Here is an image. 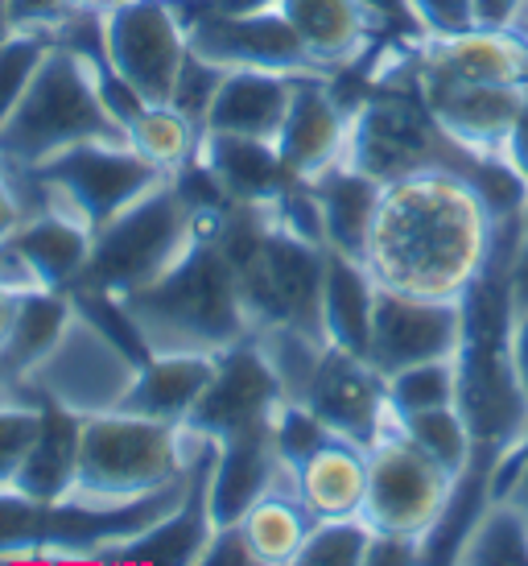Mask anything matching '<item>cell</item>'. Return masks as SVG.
Here are the masks:
<instances>
[{"label":"cell","instance_id":"obj_1","mask_svg":"<svg viewBox=\"0 0 528 566\" xmlns=\"http://www.w3.org/2000/svg\"><path fill=\"white\" fill-rule=\"evenodd\" d=\"M496 232V207L471 174L437 166L384 182L363 265L384 290L466 302L487 277Z\"/></svg>","mask_w":528,"mask_h":566},{"label":"cell","instance_id":"obj_2","mask_svg":"<svg viewBox=\"0 0 528 566\" xmlns=\"http://www.w3.org/2000/svg\"><path fill=\"white\" fill-rule=\"evenodd\" d=\"M228 199L211 187L199 161H190L182 174L157 182L149 195L125 207L116 220L95 232L92 261L75 294H104V298H128L157 277H166L190 244L207 232L211 211Z\"/></svg>","mask_w":528,"mask_h":566},{"label":"cell","instance_id":"obj_3","mask_svg":"<svg viewBox=\"0 0 528 566\" xmlns=\"http://www.w3.org/2000/svg\"><path fill=\"white\" fill-rule=\"evenodd\" d=\"M125 311L128 327L149 352H202L223 356L228 347L252 339L240 273L223 256L211 232H202L178 265L128 298H112Z\"/></svg>","mask_w":528,"mask_h":566},{"label":"cell","instance_id":"obj_4","mask_svg":"<svg viewBox=\"0 0 528 566\" xmlns=\"http://www.w3.org/2000/svg\"><path fill=\"white\" fill-rule=\"evenodd\" d=\"M215 447L190 426L157 422L133 409H108L83 418L78 430L75 484L63 504L112 513L137 501H149L161 488L178 484Z\"/></svg>","mask_w":528,"mask_h":566},{"label":"cell","instance_id":"obj_5","mask_svg":"<svg viewBox=\"0 0 528 566\" xmlns=\"http://www.w3.org/2000/svg\"><path fill=\"white\" fill-rule=\"evenodd\" d=\"M116 137H125V128L95 87L87 54L54 46L25 99L9 116V125L0 128V166L38 170L75 145L116 142Z\"/></svg>","mask_w":528,"mask_h":566},{"label":"cell","instance_id":"obj_6","mask_svg":"<svg viewBox=\"0 0 528 566\" xmlns=\"http://www.w3.org/2000/svg\"><path fill=\"white\" fill-rule=\"evenodd\" d=\"M140 360L145 356L99 318L92 302L75 298V315L59 335V344L33 364V373L21 380L17 397L71 409L78 418L108 413V409L125 406Z\"/></svg>","mask_w":528,"mask_h":566},{"label":"cell","instance_id":"obj_7","mask_svg":"<svg viewBox=\"0 0 528 566\" xmlns=\"http://www.w3.org/2000/svg\"><path fill=\"white\" fill-rule=\"evenodd\" d=\"M347 161L356 170L372 174L376 182H397V178L437 170V166L475 174L479 166V158H471L442 137V128L425 112L421 95L404 92H380L359 99L356 116H351Z\"/></svg>","mask_w":528,"mask_h":566},{"label":"cell","instance_id":"obj_8","mask_svg":"<svg viewBox=\"0 0 528 566\" xmlns=\"http://www.w3.org/2000/svg\"><path fill=\"white\" fill-rule=\"evenodd\" d=\"M99 21H104V63L145 104H170L173 83L190 59L182 0H120L104 9Z\"/></svg>","mask_w":528,"mask_h":566},{"label":"cell","instance_id":"obj_9","mask_svg":"<svg viewBox=\"0 0 528 566\" xmlns=\"http://www.w3.org/2000/svg\"><path fill=\"white\" fill-rule=\"evenodd\" d=\"M240 273L244 306L252 331L268 323H294V327L323 331V277H327V249L310 240H297L268 220V237L252 252Z\"/></svg>","mask_w":528,"mask_h":566},{"label":"cell","instance_id":"obj_10","mask_svg":"<svg viewBox=\"0 0 528 566\" xmlns=\"http://www.w3.org/2000/svg\"><path fill=\"white\" fill-rule=\"evenodd\" d=\"M458 480L425 459L404 439L397 422L389 434L368 447V496H363V517L372 530H401L430 542L437 521L451 504V492Z\"/></svg>","mask_w":528,"mask_h":566},{"label":"cell","instance_id":"obj_11","mask_svg":"<svg viewBox=\"0 0 528 566\" xmlns=\"http://www.w3.org/2000/svg\"><path fill=\"white\" fill-rule=\"evenodd\" d=\"M190 50L223 71H285V75H323L302 50L281 4L273 9H215L207 0H182Z\"/></svg>","mask_w":528,"mask_h":566},{"label":"cell","instance_id":"obj_12","mask_svg":"<svg viewBox=\"0 0 528 566\" xmlns=\"http://www.w3.org/2000/svg\"><path fill=\"white\" fill-rule=\"evenodd\" d=\"M471 315L466 302L454 298H421V294H401V290H376V318L372 344H368V364L380 377H389L404 364L446 360L463 356Z\"/></svg>","mask_w":528,"mask_h":566},{"label":"cell","instance_id":"obj_13","mask_svg":"<svg viewBox=\"0 0 528 566\" xmlns=\"http://www.w3.org/2000/svg\"><path fill=\"white\" fill-rule=\"evenodd\" d=\"M418 95L451 145L471 158H504L528 83H471L418 66Z\"/></svg>","mask_w":528,"mask_h":566},{"label":"cell","instance_id":"obj_14","mask_svg":"<svg viewBox=\"0 0 528 566\" xmlns=\"http://www.w3.org/2000/svg\"><path fill=\"white\" fill-rule=\"evenodd\" d=\"M302 406L310 409L335 439H347L356 447H372L380 434L392 430L384 377L363 356H351L342 347H327Z\"/></svg>","mask_w":528,"mask_h":566},{"label":"cell","instance_id":"obj_15","mask_svg":"<svg viewBox=\"0 0 528 566\" xmlns=\"http://www.w3.org/2000/svg\"><path fill=\"white\" fill-rule=\"evenodd\" d=\"M351 116H356V104H347L339 95L335 75H297L294 99L277 133V154L285 170L297 182H310L323 170L347 161Z\"/></svg>","mask_w":528,"mask_h":566},{"label":"cell","instance_id":"obj_16","mask_svg":"<svg viewBox=\"0 0 528 566\" xmlns=\"http://www.w3.org/2000/svg\"><path fill=\"white\" fill-rule=\"evenodd\" d=\"M281 472H285V463H281L277 447H273L268 418L249 426V430H235L228 439H219L211 459H207V480H202L211 525L244 521V513L256 504V496H264Z\"/></svg>","mask_w":528,"mask_h":566},{"label":"cell","instance_id":"obj_17","mask_svg":"<svg viewBox=\"0 0 528 566\" xmlns=\"http://www.w3.org/2000/svg\"><path fill=\"white\" fill-rule=\"evenodd\" d=\"M281 401V389L264 356L256 352L252 339L228 347L215 364V377H211V389L202 394L194 418H190V430H199L207 439H228L235 430H249V426L264 422L273 406Z\"/></svg>","mask_w":528,"mask_h":566},{"label":"cell","instance_id":"obj_18","mask_svg":"<svg viewBox=\"0 0 528 566\" xmlns=\"http://www.w3.org/2000/svg\"><path fill=\"white\" fill-rule=\"evenodd\" d=\"M281 13L323 75L356 66L372 50L376 30H384L363 0H281Z\"/></svg>","mask_w":528,"mask_h":566},{"label":"cell","instance_id":"obj_19","mask_svg":"<svg viewBox=\"0 0 528 566\" xmlns=\"http://www.w3.org/2000/svg\"><path fill=\"white\" fill-rule=\"evenodd\" d=\"M418 66L471 83H528V38L516 30L466 25L454 33L418 38Z\"/></svg>","mask_w":528,"mask_h":566},{"label":"cell","instance_id":"obj_20","mask_svg":"<svg viewBox=\"0 0 528 566\" xmlns=\"http://www.w3.org/2000/svg\"><path fill=\"white\" fill-rule=\"evenodd\" d=\"M202 174L211 187L235 207H268L289 182H297L285 170L277 154V142H256V137H232V133H207L202 128L199 158Z\"/></svg>","mask_w":528,"mask_h":566},{"label":"cell","instance_id":"obj_21","mask_svg":"<svg viewBox=\"0 0 528 566\" xmlns=\"http://www.w3.org/2000/svg\"><path fill=\"white\" fill-rule=\"evenodd\" d=\"M9 244L21 252V261L33 269V277L46 290L75 294V285L83 282L87 261H92L95 232L75 211H66L59 203H42L25 211V220L17 223Z\"/></svg>","mask_w":528,"mask_h":566},{"label":"cell","instance_id":"obj_22","mask_svg":"<svg viewBox=\"0 0 528 566\" xmlns=\"http://www.w3.org/2000/svg\"><path fill=\"white\" fill-rule=\"evenodd\" d=\"M294 83L297 75H285V71H228L215 87V99L207 108L202 128L277 142L289 99H294Z\"/></svg>","mask_w":528,"mask_h":566},{"label":"cell","instance_id":"obj_23","mask_svg":"<svg viewBox=\"0 0 528 566\" xmlns=\"http://www.w3.org/2000/svg\"><path fill=\"white\" fill-rule=\"evenodd\" d=\"M215 364L219 356H202V352H149L120 409H133L157 422L187 426L202 394L211 389Z\"/></svg>","mask_w":528,"mask_h":566},{"label":"cell","instance_id":"obj_24","mask_svg":"<svg viewBox=\"0 0 528 566\" xmlns=\"http://www.w3.org/2000/svg\"><path fill=\"white\" fill-rule=\"evenodd\" d=\"M306 187L314 190L318 211H323L327 249L363 261V244H368V232H372L384 182H376L372 174L356 170L351 161H339V166L323 170L318 178H310Z\"/></svg>","mask_w":528,"mask_h":566},{"label":"cell","instance_id":"obj_25","mask_svg":"<svg viewBox=\"0 0 528 566\" xmlns=\"http://www.w3.org/2000/svg\"><path fill=\"white\" fill-rule=\"evenodd\" d=\"M376 277L359 256H342L327 249V277H323V335L330 347L368 360L376 318Z\"/></svg>","mask_w":528,"mask_h":566},{"label":"cell","instance_id":"obj_26","mask_svg":"<svg viewBox=\"0 0 528 566\" xmlns=\"http://www.w3.org/2000/svg\"><path fill=\"white\" fill-rule=\"evenodd\" d=\"M314 513L306 509L302 492H297L294 468L273 480V488L256 496L240 530L249 537V551L256 558V566H297V554H302V542L310 534Z\"/></svg>","mask_w":528,"mask_h":566},{"label":"cell","instance_id":"obj_27","mask_svg":"<svg viewBox=\"0 0 528 566\" xmlns=\"http://www.w3.org/2000/svg\"><path fill=\"white\" fill-rule=\"evenodd\" d=\"M297 492L314 517H351L363 513L368 496V447L330 439L302 468H294Z\"/></svg>","mask_w":528,"mask_h":566},{"label":"cell","instance_id":"obj_28","mask_svg":"<svg viewBox=\"0 0 528 566\" xmlns=\"http://www.w3.org/2000/svg\"><path fill=\"white\" fill-rule=\"evenodd\" d=\"M78 430H83L78 413L42 401V430H38V442H33L25 468L17 475V492L21 496H30L38 504L66 501V492L75 484Z\"/></svg>","mask_w":528,"mask_h":566},{"label":"cell","instance_id":"obj_29","mask_svg":"<svg viewBox=\"0 0 528 566\" xmlns=\"http://www.w3.org/2000/svg\"><path fill=\"white\" fill-rule=\"evenodd\" d=\"M454 563L463 566H528V501L487 496L479 517L463 534Z\"/></svg>","mask_w":528,"mask_h":566},{"label":"cell","instance_id":"obj_30","mask_svg":"<svg viewBox=\"0 0 528 566\" xmlns=\"http://www.w3.org/2000/svg\"><path fill=\"white\" fill-rule=\"evenodd\" d=\"M392 422L425 459H434L451 480H463L479 459V439L466 422L463 406L421 409V413H392Z\"/></svg>","mask_w":528,"mask_h":566},{"label":"cell","instance_id":"obj_31","mask_svg":"<svg viewBox=\"0 0 528 566\" xmlns=\"http://www.w3.org/2000/svg\"><path fill=\"white\" fill-rule=\"evenodd\" d=\"M125 137L140 158L154 161L157 170L173 178L199 158L202 125L190 120L187 112H178L173 104H145L137 112V120L125 128Z\"/></svg>","mask_w":528,"mask_h":566},{"label":"cell","instance_id":"obj_32","mask_svg":"<svg viewBox=\"0 0 528 566\" xmlns=\"http://www.w3.org/2000/svg\"><path fill=\"white\" fill-rule=\"evenodd\" d=\"M384 394H389L392 413H421V409L458 406V394H463V356L404 364V368L384 377Z\"/></svg>","mask_w":528,"mask_h":566},{"label":"cell","instance_id":"obj_33","mask_svg":"<svg viewBox=\"0 0 528 566\" xmlns=\"http://www.w3.org/2000/svg\"><path fill=\"white\" fill-rule=\"evenodd\" d=\"M54 46V30L46 25H9L0 33V128L9 125Z\"/></svg>","mask_w":528,"mask_h":566},{"label":"cell","instance_id":"obj_34","mask_svg":"<svg viewBox=\"0 0 528 566\" xmlns=\"http://www.w3.org/2000/svg\"><path fill=\"white\" fill-rule=\"evenodd\" d=\"M372 542V525L363 513L351 517H314L310 534L302 542L297 566H363Z\"/></svg>","mask_w":528,"mask_h":566},{"label":"cell","instance_id":"obj_35","mask_svg":"<svg viewBox=\"0 0 528 566\" xmlns=\"http://www.w3.org/2000/svg\"><path fill=\"white\" fill-rule=\"evenodd\" d=\"M42 430V401L0 394V492H17V475Z\"/></svg>","mask_w":528,"mask_h":566},{"label":"cell","instance_id":"obj_36","mask_svg":"<svg viewBox=\"0 0 528 566\" xmlns=\"http://www.w3.org/2000/svg\"><path fill=\"white\" fill-rule=\"evenodd\" d=\"M223 75H228L223 66L190 50V59L182 63V75H178V83H173L170 104L178 112H187L190 120H199L202 125V120H207V108H211V99H215V87L223 83Z\"/></svg>","mask_w":528,"mask_h":566},{"label":"cell","instance_id":"obj_37","mask_svg":"<svg viewBox=\"0 0 528 566\" xmlns=\"http://www.w3.org/2000/svg\"><path fill=\"white\" fill-rule=\"evenodd\" d=\"M425 563V537L401 534V530H372L363 566H413Z\"/></svg>","mask_w":528,"mask_h":566},{"label":"cell","instance_id":"obj_38","mask_svg":"<svg viewBox=\"0 0 528 566\" xmlns=\"http://www.w3.org/2000/svg\"><path fill=\"white\" fill-rule=\"evenodd\" d=\"M409 13H413L421 38L454 33L471 25V0H409Z\"/></svg>","mask_w":528,"mask_h":566},{"label":"cell","instance_id":"obj_39","mask_svg":"<svg viewBox=\"0 0 528 566\" xmlns=\"http://www.w3.org/2000/svg\"><path fill=\"white\" fill-rule=\"evenodd\" d=\"M199 563L256 566V558H252V551H249V537H244V530H240V521H235V525H215V530H211Z\"/></svg>","mask_w":528,"mask_h":566},{"label":"cell","instance_id":"obj_40","mask_svg":"<svg viewBox=\"0 0 528 566\" xmlns=\"http://www.w3.org/2000/svg\"><path fill=\"white\" fill-rule=\"evenodd\" d=\"M504 352H508V368L520 397L528 406V306L508 311V327H504Z\"/></svg>","mask_w":528,"mask_h":566},{"label":"cell","instance_id":"obj_41","mask_svg":"<svg viewBox=\"0 0 528 566\" xmlns=\"http://www.w3.org/2000/svg\"><path fill=\"white\" fill-rule=\"evenodd\" d=\"M528 0H471V25L483 30H525Z\"/></svg>","mask_w":528,"mask_h":566},{"label":"cell","instance_id":"obj_42","mask_svg":"<svg viewBox=\"0 0 528 566\" xmlns=\"http://www.w3.org/2000/svg\"><path fill=\"white\" fill-rule=\"evenodd\" d=\"M21 220H25V199H21V190H17L13 174L0 170V244L13 237Z\"/></svg>","mask_w":528,"mask_h":566},{"label":"cell","instance_id":"obj_43","mask_svg":"<svg viewBox=\"0 0 528 566\" xmlns=\"http://www.w3.org/2000/svg\"><path fill=\"white\" fill-rule=\"evenodd\" d=\"M504 161L513 166V174L528 190V95H525V108H520V120H516L513 137H508V145H504Z\"/></svg>","mask_w":528,"mask_h":566},{"label":"cell","instance_id":"obj_44","mask_svg":"<svg viewBox=\"0 0 528 566\" xmlns=\"http://www.w3.org/2000/svg\"><path fill=\"white\" fill-rule=\"evenodd\" d=\"M363 4H368L380 21H384V30H389V25H404V30L418 33V25H413V13H409V0H363ZM418 38H421V33H418Z\"/></svg>","mask_w":528,"mask_h":566},{"label":"cell","instance_id":"obj_45","mask_svg":"<svg viewBox=\"0 0 528 566\" xmlns=\"http://www.w3.org/2000/svg\"><path fill=\"white\" fill-rule=\"evenodd\" d=\"M21 302H25V294H17V290H9V285H0V347L9 344V335H13L17 315H21Z\"/></svg>","mask_w":528,"mask_h":566},{"label":"cell","instance_id":"obj_46","mask_svg":"<svg viewBox=\"0 0 528 566\" xmlns=\"http://www.w3.org/2000/svg\"><path fill=\"white\" fill-rule=\"evenodd\" d=\"M71 13H104L112 4H120V0H63Z\"/></svg>","mask_w":528,"mask_h":566},{"label":"cell","instance_id":"obj_47","mask_svg":"<svg viewBox=\"0 0 528 566\" xmlns=\"http://www.w3.org/2000/svg\"><path fill=\"white\" fill-rule=\"evenodd\" d=\"M520 38H528V21H525V30H520Z\"/></svg>","mask_w":528,"mask_h":566}]
</instances>
